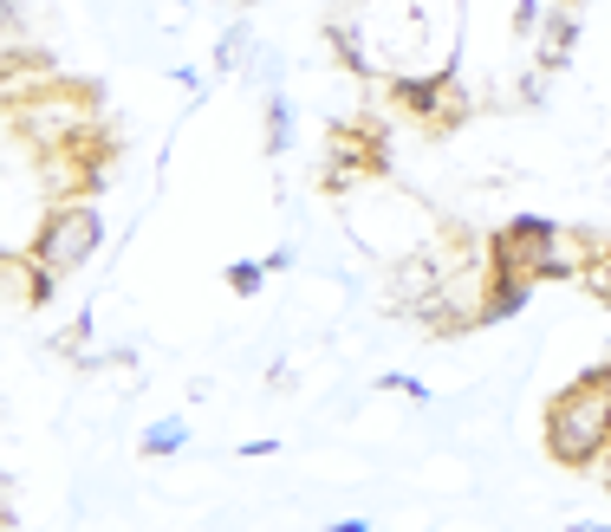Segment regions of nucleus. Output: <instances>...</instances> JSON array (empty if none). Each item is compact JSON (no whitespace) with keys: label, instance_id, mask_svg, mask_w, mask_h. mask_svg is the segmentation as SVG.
<instances>
[{"label":"nucleus","instance_id":"1","mask_svg":"<svg viewBox=\"0 0 611 532\" xmlns=\"http://www.w3.org/2000/svg\"><path fill=\"white\" fill-rule=\"evenodd\" d=\"M605 423H611L605 403H592V396H566L560 409H553V423H547V441H553V455H566V461H586V455H599Z\"/></svg>","mask_w":611,"mask_h":532},{"label":"nucleus","instance_id":"2","mask_svg":"<svg viewBox=\"0 0 611 532\" xmlns=\"http://www.w3.org/2000/svg\"><path fill=\"white\" fill-rule=\"evenodd\" d=\"M92 247H99V215H92V208H72V215H59V221L46 228L40 260H46L52 273H65V267H79Z\"/></svg>","mask_w":611,"mask_h":532},{"label":"nucleus","instance_id":"3","mask_svg":"<svg viewBox=\"0 0 611 532\" xmlns=\"http://www.w3.org/2000/svg\"><path fill=\"white\" fill-rule=\"evenodd\" d=\"M176 448H189V429H183V423H156L151 436H144V455H176Z\"/></svg>","mask_w":611,"mask_h":532},{"label":"nucleus","instance_id":"4","mask_svg":"<svg viewBox=\"0 0 611 532\" xmlns=\"http://www.w3.org/2000/svg\"><path fill=\"white\" fill-rule=\"evenodd\" d=\"M260 273H267V267H235V273H228V286H235V292H255Z\"/></svg>","mask_w":611,"mask_h":532},{"label":"nucleus","instance_id":"5","mask_svg":"<svg viewBox=\"0 0 611 532\" xmlns=\"http://www.w3.org/2000/svg\"><path fill=\"white\" fill-rule=\"evenodd\" d=\"M325 532H371V520H339V526H325Z\"/></svg>","mask_w":611,"mask_h":532}]
</instances>
